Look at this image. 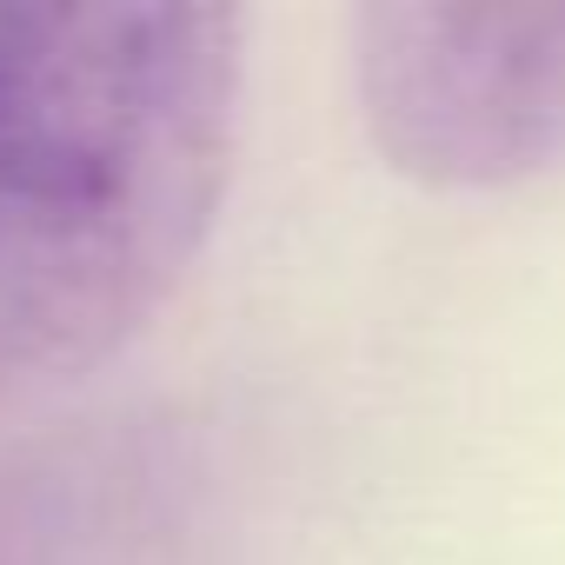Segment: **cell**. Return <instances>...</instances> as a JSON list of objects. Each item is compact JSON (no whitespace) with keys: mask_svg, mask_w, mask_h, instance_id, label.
Here are the masks:
<instances>
[{"mask_svg":"<svg viewBox=\"0 0 565 565\" xmlns=\"http://www.w3.org/2000/svg\"><path fill=\"white\" fill-rule=\"evenodd\" d=\"M239 127V14L0 8V399L120 347L193 259Z\"/></svg>","mask_w":565,"mask_h":565,"instance_id":"cell-1","label":"cell"},{"mask_svg":"<svg viewBox=\"0 0 565 565\" xmlns=\"http://www.w3.org/2000/svg\"><path fill=\"white\" fill-rule=\"evenodd\" d=\"M512 14H446V8H380L360 34V81L373 134L399 167L492 180L545 153L532 120L512 107L525 94H565V41L532 54L512 47Z\"/></svg>","mask_w":565,"mask_h":565,"instance_id":"cell-2","label":"cell"},{"mask_svg":"<svg viewBox=\"0 0 565 565\" xmlns=\"http://www.w3.org/2000/svg\"><path fill=\"white\" fill-rule=\"evenodd\" d=\"M0 565H173L153 459L120 433L0 459Z\"/></svg>","mask_w":565,"mask_h":565,"instance_id":"cell-3","label":"cell"}]
</instances>
